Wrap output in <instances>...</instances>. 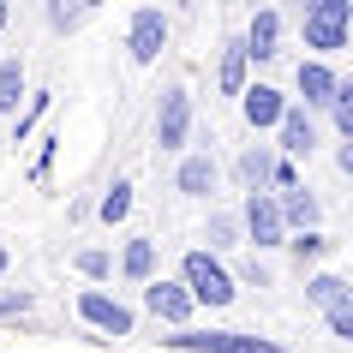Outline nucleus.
I'll return each mask as SVG.
<instances>
[{
	"instance_id": "obj_21",
	"label": "nucleus",
	"mask_w": 353,
	"mask_h": 353,
	"mask_svg": "<svg viewBox=\"0 0 353 353\" xmlns=\"http://www.w3.org/2000/svg\"><path fill=\"white\" fill-rule=\"evenodd\" d=\"M132 204H138V198H132V180H108V186H102V198H96V222H108V228H120L132 216Z\"/></svg>"
},
{
	"instance_id": "obj_25",
	"label": "nucleus",
	"mask_w": 353,
	"mask_h": 353,
	"mask_svg": "<svg viewBox=\"0 0 353 353\" xmlns=\"http://www.w3.org/2000/svg\"><path fill=\"white\" fill-rule=\"evenodd\" d=\"M42 19H48V30H54V37H66V30H78V24L90 19V6H66V0H48V6H42Z\"/></svg>"
},
{
	"instance_id": "obj_30",
	"label": "nucleus",
	"mask_w": 353,
	"mask_h": 353,
	"mask_svg": "<svg viewBox=\"0 0 353 353\" xmlns=\"http://www.w3.org/2000/svg\"><path fill=\"white\" fill-rule=\"evenodd\" d=\"M6 24H12V6H6V0H0V30H6Z\"/></svg>"
},
{
	"instance_id": "obj_27",
	"label": "nucleus",
	"mask_w": 353,
	"mask_h": 353,
	"mask_svg": "<svg viewBox=\"0 0 353 353\" xmlns=\"http://www.w3.org/2000/svg\"><path fill=\"white\" fill-rule=\"evenodd\" d=\"M30 305H37V299L24 294V288H0V323H6V317H24Z\"/></svg>"
},
{
	"instance_id": "obj_19",
	"label": "nucleus",
	"mask_w": 353,
	"mask_h": 353,
	"mask_svg": "<svg viewBox=\"0 0 353 353\" xmlns=\"http://www.w3.org/2000/svg\"><path fill=\"white\" fill-rule=\"evenodd\" d=\"M30 96V78H24V54H6L0 60V114L19 120V102Z\"/></svg>"
},
{
	"instance_id": "obj_5",
	"label": "nucleus",
	"mask_w": 353,
	"mask_h": 353,
	"mask_svg": "<svg viewBox=\"0 0 353 353\" xmlns=\"http://www.w3.org/2000/svg\"><path fill=\"white\" fill-rule=\"evenodd\" d=\"M72 312H78V323L96 330V335H114V341L138 335V312H132L126 299H114L108 288H78V294H72Z\"/></svg>"
},
{
	"instance_id": "obj_13",
	"label": "nucleus",
	"mask_w": 353,
	"mask_h": 353,
	"mask_svg": "<svg viewBox=\"0 0 353 353\" xmlns=\"http://www.w3.org/2000/svg\"><path fill=\"white\" fill-rule=\"evenodd\" d=\"M335 84H341V66H330V60H294V102L305 114H323L335 102Z\"/></svg>"
},
{
	"instance_id": "obj_15",
	"label": "nucleus",
	"mask_w": 353,
	"mask_h": 353,
	"mask_svg": "<svg viewBox=\"0 0 353 353\" xmlns=\"http://www.w3.org/2000/svg\"><path fill=\"white\" fill-rule=\"evenodd\" d=\"M270 174H276V144H245L234 156V180H240L245 198L252 192H270Z\"/></svg>"
},
{
	"instance_id": "obj_23",
	"label": "nucleus",
	"mask_w": 353,
	"mask_h": 353,
	"mask_svg": "<svg viewBox=\"0 0 353 353\" xmlns=\"http://www.w3.org/2000/svg\"><path fill=\"white\" fill-rule=\"evenodd\" d=\"M48 102H54V90H30V96H24V114L12 120V144H30V132L42 126V114H48Z\"/></svg>"
},
{
	"instance_id": "obj_9",
	"label": "nucleus",
	"mask_w": 353,
	"mask_h": 353,
	"mask_svg": "<svg viewBox=\"0 0 353 353\" xmlns=\"http://www.w3.org/2000/svg\"><path fill=\"white\" fill-rule=\"evenodd\" d=\"M240 42H245V60H252V66L281 60V54H288V12H281V6H252Z\"/></svg>"
},
{
	"instance_id": "obj_11",
	"label": "nucleus",
	"mask_w": 353,
	"mask_h": 353,
	"mask_svg": "<svg viewBox=\"0 0 353 353\" xmlns=\"http://www.w3.org/2000/svg\"><path fill=\"white\" fill-rule=\"evenodd\" d=\"M234 102H240V120H245V132H276L281 126V114H288V102H294V96L281 90V84H270V78H252V84H245L240 96H234Z\"/></svg>"
},
{
	"instance_id": "obj_10",
	"label": "nucleus",
	"mask_w": 353,
	"mask_h": 353,
	"mask_svg": "<svg viewBox=\"0 0 353 353\" xmlns=\"http://www.w3.org/2000/svg\"><path fill=\"white\" fill-rule=\"evenodd\" d=\"M270 138H276V156H288V162H312L317 150H323V120L305 114L299 102H288V114H281V126L270 132Z\"/></svg>"
},
{
	"instance_id": "obj_20",
	"label": "nucleus",
	"mask_w": 353,
	"mask_h": 353,
	"mask_svg": "<svg viewBox=\"0 0 353 353\" xmlns=\"http://www.w3.org/2000/svg\"><path fill=\"white\" fill-rule=\"evenodd\" d=\"M204 252L210 258H228V252H240V216H234V210H210V222H204Z\"/></svg>"
},
{
	"instance_id": "obj_4",
	"label": "nucleus",
	"mask_w": 353,
	"mask_h": 353,
	"mask_svg": "<svg viewBox=\"0 0 353 353\" xmlns=\"http://www.w3.org/2000/svg\"><path fill=\"white\" fill-rule=\"evenodd\" d=\"M162 341L174 353H294V347H281L270 335H252V330H174Z\"/></svg>"
},
{
	"instance_id": "obj_3",
	"label": "nucleus",
	"mask_w": 353,
	"mask_h": 353,
	"mask_svg": "<svg viewBox=\"0 0 353 353\" xmlns=\"http://www.w3.org/2000/svg\"><path fill=\"white\" fill-rule=\"evenodd\" d=\"M192 132H198V108H192V90H186V84H168V90L156 96V120H150V138H156V150H168V156H186V150H192Z\"/></svg>"
},
{
	"instance_id": "obj_7",
	"label": "nucleus",
	"mask_w": 353,
	"mask_h": 353,
	"mask_svg": "<svg viewBox=\"0 0 353 353\" xmlns=\"http://www.w3.org/2000/svg\"><path fill=\"white\" fill-rule=\"evenodd\" d=\"M240 240L252 245V258H263V252H281L288 245V228H281V210L270 192H252V198H240Z\"/></svg>"
},
{
	"instance_id": "obj_24",
	"label": "nucleus",
	"mask_w": 353,
	"mask_h": 353,
	"mask_svg": "<svg viewBox=\"0 0 353 353\" xmlns=\"http://www.w3.org/2000/svg\"><path fill=\"white\" fill-rule=\"evenodd\" d=\"M72 270L90 281V288H102V281L114 276V252H108V245H84V252L72 258Z\"/></svg>"
},
{
	"instance_id": "obj_26",
	"label": "nucleus",
	"mask_w": 353,
	"mask_h": 353,
	"mask_svg": "<svg viewBox=\"0 0 353 353\" xmlns=\"http://www.w3.org/2000/svg\"><path fill=\"white\" fill-rule=\"evenodd\" d=\"M228 276H234V288H270L276 270H270L263 258H240V270H228Z\"/></svg>"
},
{
	"instance_id": "obj_17",
	"label": "nucleus",
	"mask_w": 353,
	"mask_h": 353,
	"mask_svg": "<svg viewBox=\"0 0 353 353\" xmlns=\"http://www.w3.org/2000/svg\"><path fill=\"white\" fill-rule=\"evenodd\" d=\"M245 84H252V60H245V42L228 37L222 48H216V90L222 96H240Z\"/></svg>"
},
{
	"instance_id": "obj_28",
	"label": "nucleus",
	"mask_w": 353,
	"mask_h": 353,
	"mask_svg": "<svg viewBox=\"0 0 353 353\" xmlns=\"http://www.w3.org/2000/svg\"><path fill=\"white\" fill-rule=\"evenodd\" d=\"M54 156H60V138L48 132V138H42V150H37V162H30V180H48V168H54Z\"/></svg>"
},
{
	"instance_id": "obj_6",
	"label": "nucleus",
	"mask_w": 353,
	"mask_h": 353,
	"mask_svg": "<svg viewBox=\"0 0 353 353\" xmlns=\"http://www.w3.org/2000/svg\"><path fill=\"white\" fill-rule=\"evenodd\" d=\"M216 186H222V162H216V150H210V132L198 126L192 132V150L180 156V168H174V192L192 198V204H210Z\"/></svg>"
},
{
	"instance_id": "obj_8",
	"label": "nucleus",
	"mask_w": 353,
	"mask_h": 353,
	"mask_svg": "<svg viewBox=\"0 0 353 353\" xmlns=\"http://www.w3.org/2000/svg\"><path fill=\"white\" fill-rule=\"evenodd\" d=\"M168 37H174V19H168L162 6H132V19H126V54L132 66H156L168 48Z\"/></svg>"
},
{
	"instance_id": "obj_22",
	"label": "nucleus",
	"mask_w": 353,
	"mask_h": 353,
	"mask_svg": "<svg viewBox=\"0 0 353 353\" xmlns=\"http://www.w3.org/2000/svg\"><path fill=\"white\" fill-rule=\"evenodd\" d=\"M281 252H288L299 270H312V263H323V258L335 252V240L323 234V228H317V234H288V245H281Z\"/></svg>"
},
{
	"instance_id": "obj_14",
	"label": "nucleus",
	"mask_w": 353,
	"mask_h": 353,
	"mask_svg": "<svg viewBox=\"0 0 353 353\" xmlns=\"http://www.w3.org/2000/svg\"><path fill=\"white\" fill-rule=\"evenodd\" d=\"M281 210V228L288 234H317L323 228V198H317L312 186H294V192H270Z\"/></svg>"
},
{
	"instance_id": "obj_29",
	"label": "nucleus",
	"mask_w": 353,
	"mask_h": 353,
	"mask_svg": "<svg viewBox=\"0 0 353 353\" xmlns=\"http://www.w3.org/2000/svg\"><path fill=\"white\" fill-rule=\"evenodd\" d=\"M323 323H330L335 341H353V305H335V312H323Z\"/></svg>"
},
{
	"instance_id": "obj_16",
	"label": "nucleus",
	"mask_w": 353,
	"mask_h": 353,
	"mask_svg": "<svg viewBox=\"0 0 353 353\" xmlns=\"http://www.w3.org/2000/svg\"><path fill=\"white\" fill-rule=\"evenodd\" d=\"M156 263H162L156 240H150V234H132V240L120 245V263H114V270H120L132 288H144V281H156Z\"/></svg>"
},
{
	"instance_id": "obj_31",
	"label": "nucleus",
	"mask_w": 353,
	"mask_h": 353,
	"mask_svg": "<svg viewBox=\"0 0 353 353\" xmlns=\"http://www.w3.org/2000/svg\"><path fill=\"white\" fill-rule=\"evenodd\" d=\"M6 263H12V252H6V245H0V276H6Z\"/></svg>"
},
{
	"instance_id": "obj_1",
	"label": "nucleus",
	"mask_w": 353,
	"mask_h": 353,
	"mask_svg": "<svg viewBox=\"0 0 353 353\" xmlns=\"http://www.w3.org/2000/svg\"><path fill=\"white\" fill-rule=\"evenodd\" d=\"M353 37V0H312L299 12V42H305V60H330L347 48Z\"/></svg>"
},
{
	"instance_id": "obj_12",
	"label": "nucleus",
	"mask_w": 353,
	"mask_h": 353,
	"mask_svg": "<svg viewBox=\"0 0 353 353\" xmlns=\"http://www.w3.org/2000/svg\"><path fill=\"white\" fill-rule=\"evenodd\" d=\"M138 299H144V312L156 317V323H168V330H192V317H198V305L186 299V288L174 276H156L138 288Z\"/></svg>"
},
{
	"instance_id": "obj_2",
	"label": "nucleus",
	"mask_w": 353,
	"mask_h": 353,
	"mask_svg": "<svg viewBox=\"0 0 353 353\" xmlns=\"http://www.w3.org/2000/svg\"><path fill=\"white\" fill-rule=\"evenodd\" d=\"M180 288H186V299L198 305V312H228L234 299H240V288H234V276H228L222 258H210L204 245H192L186 258H180Z\"/></svg>"
},
{
	"instance_id": "obj_18",
	"label": "nucleus",
	"mask_w": 353,
	"mask_h": 353,
	"mask_svg": "<svg viewBox=\"0 0 353 353\" xmlns=\"http://www.w3.org/2000/svg\"><path fill=\"white\" fill-rule=\"evenodd\" d=\"M305 305H317V312L353 305V288H347V276H335V270H312V276H305Z\"/></svg>"
}]
</instances>
